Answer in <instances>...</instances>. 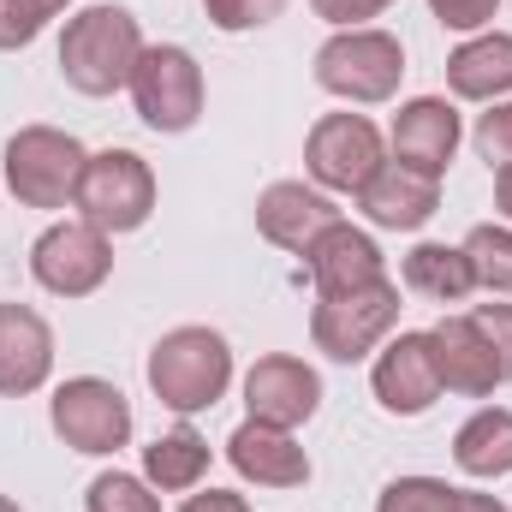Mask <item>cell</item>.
<instances>
[{
  "mask_svg": "<svg viewBox=\"0 0 512 512\" xmlns=\"http://www.w3.org/2000/svg\"><path fill=\"white\" fill-rule=\"evenodd\" d=\"M376 512H507L495 495H471V489H453L441 477H399L387 483Z\"/></svg>",
  "mask_w": 512,
  "mask_h": 512,
  "instance_id": "24",
  "label": "cell"
},
{
  "mask_svg": "<svg viewBox=\"0 0 512 512\" xmlns=\"http://www.w3.org/2000/svg\"><path fill=\"white\" fill-rule=\"evenodd\" d=\"M310 280H316V298H340V292H358V286H376L387 280L382 268V251H376V239L370 233H358L352 221H334L310 251Z\"/></svg>",
  "mask_w": 512,
  "mask_h": 512,
  "instance_id": "18",
  "label": "cell"
},
{
  "mask_svg": "<svg viewBox=\"0 0 512 512\" xmlns=\"http://www.w3.org/2000/svg\"><path fill=\"white\" fill-rule=\"evenodd\" d=\"M203 12H209V24L215 30H262L268 18H280L286 12V0H203Z\"/></svg>",
  "mask_w": 512,
  "mask_h": 512,
  "instance_id": "27",
  "label": "cell"
},
{
  "mask_svg": "<svg viewBox=\"0 0 512 512\" xmlns=\"http://www.w3.org/2000/svg\"><path fill=\"white\" fill-rule=\"evenodd\" d=\"M447 90L465 96V102H495L512 90V36L507 30H489V36H471L447 54Z\"/></svg>",
  "mask_w": 512,
  "mask_h": 512,
  "instance_id": "20",
  "label": "cell"
},
{
  "mask_svg": "<svg viewBox=\"0 0 512 512\" xmlns=\"http://www.w3.org/2000/svg\"><path fill=\"white\" fill-rule=\"evenodd\" d=\"M376 399L393 417H423L447 387H441V370H435V340L429 334H399L387 340V352L376 358Z\"/></svg>",
  "mask_w": 512,
  "mask_h": 512,
  "instance_id": "12",
  "label": "cell"
},
{
  "mask_svg": "<svg viewBox=\"0 0 512 512\" xmlns=\"http://www.w3.org/2000/svg\"><path fill=\"white\" fill-rule=\"evenodd\" d=\"M0 512H18V501H6V495H0Z\"/></svg>",
  "mask_w": 512,
  "mask_h": 512,
  "instance_id": "36",
  "label": "cell"
},
{
  "mask_svg": "<svg viewBox=\"0 0 512 512\" xmlns=\"http://www.w3.org/2000/svg\"><path fill=\"white\" fill-rule=\"evenodd\" d=\"M131 102L149 131H191L203 114V66L185 48L155 42L131 66Z\"/></svg>",
  "mask_w": 512,
  "mask_h": 512,
  "instance_id": "6",
  "label": "cell"
},
{
  "mask_svg": "<svg viewBox=\"0 0 512 512\" xmlns=\"http://www.w3.org/2000/svg\"><path fill=\"white\" fill-rule=\"evenodd\" d=\"M453 149H459V114H453V102H441V96H411V102L393 114V161H399V167L441 179L447 161H453Z\"/></svg>",
  "mask_w": 512,
  "mask_h": 512,
  "instance_id": "15",
  "label": "cell"
},
{
  "mask_svg": "<svg viewBox=\"0 0 512 512\" xmlns=\"http://www.w3.org/2000/svg\"><path fill=\"white\" fill-rule=\"evenodd\" d=\"M66 6H72V0H42V12H48V18H54V12H66Z\"/></svg>",
  "mask_w": 512,
  "mask_h": 512,
  "instance_id": "35",
  "label": "cell"
},
{
  "mask_svg": "<svg viewBox=\"0 0 512 512\" xmlns=\"http://www.w3.org/2000/svg\"><path fill=\"white\" fill-rule=\"evenodd\" d=\"M453 459H459L465 477H507L512 471V411L507 405H483L453 435Z\"/></svg>",
  "mask_w": 512,
  "mask_h": 512,
  "instance_id": "21",
  "label": "cell"
},
{
  "mask_svg": "<svg viewBox=\"0 0 512 512\" xmlns=\"http://www.w3.org/2000/svg\"><path fill=\"white\" fill-rule=\"evenodd\" d=\"M429 12H435L447 30H483V24L501 12V0H429Z\"/></svg>",
  "mask_w": 512,
  "mask_h": 512,
  "instance_id": "31",
  "label": "cell"
},
{
  "mask_svg": "<svg viewBox=\"0 0 512 512\" xmlns=\"http://www.w3.org/2000/svg\"><path fill=\"white\" fill-rule=\"evenodd\" d=\"M137 54H143V30L126 6H84L60 36V78L78 96H114L131 84Z\"/></svg>",
  "mask_w": 512,
  "mask_h": 512,
  "instance_id": "1",
  "label": "cell"
},
{
  "mask_svg": "<svg viewBox=\"0 0 512 512\" xmlns=\"http://www.w3.org/2000/svg\"><path fill=\"white\" fill-rule=\"evenodd\" d=\"M143 477H149L155 489H167V495L197 489V483L209 477V441H203L197 429H173V435L149 441V447H143Z\"/></svg>",
  "mask_w": 512,
  "mask_h": 512,
  "instance_id": "22",
  "label": "cell"
},
{
  "mask_svg": "<svg viewBox=\"0 0 512 512\" xmlns=\"http://www.w3.org/2000/svg\"><path fill=\"white\" fill-rule=\"evenodd\" d=\"M358 209L387 227V233H417L435 209H441V179H429V173H411V167H399V161H382V173L358 191Z\"/></svg>",
  "mask_w": 512,
  "mask_h": 512,
  "instance_id": "19",
  "label": "cell"
},
{
  "mask_svg": "<svg viewBox=\"0 0 512 512\" xmlns=\"http://www.w3.org/2000/svg\"><path fill=\"white\" fill-rule=\"evenodd\" d=\"M471 316H477V328L489 334V346L501 358V382H512V304H477Z\"/></svg>",
  "mask_w": 512,
  "mask_h": 512,
  "instance_id": "30",
  "label": "cell"
},
{
  "mask_svg": "<svg viewBox=\"0 0 512 512\" xmlns=\"http://www.w3.org/2000/svg\"><path fill=\"white\" fill-rule=\"evenodd\" d=\"M227 382H233V352L215 328H173L149 352V387L179 417L209 411L227 393Z\"/></svg>",
  "mask_w": 512,
  "mask_h": 512,
  "instance_id": "2",
  "label": "cell"
},
{
  "mask_svg": "<svg viewBox=\"0 0 512 512\" xmlns=\"http://www.w3.org/2000/svg\"><path fill=\"white\" fill-rule=\"evenodd\" d=\"M48 417H54V435H60L72 453H90V459L120 453V447L131 441L126 393H120L114 382H102V376H72V382H60L54 387Z\"/></svg>",
  "mask_w": 512,
  "mask_h": 512,
  "instance_id": "8",
  "label": "cell"
},
{
  "mask_svg": "<svg viewBox=\"0 0 512 512\" xmlns=\"http://www.w3.org/2000/svg\"><path fill=\"white\" fill-rule=\"evenodd\" d=\"M429 340H435V370H441L447 393L483 399V393L501 387V358H495L489 334L477 328V316H441L429 328Z\"/></svg>",
  "mask_w": 512,
  "mask_h": 512,
  "instance_id": "14",
  "label": "cell"
},
{
  "mask_svg": "<svg viewBox=\"0 0 512 512\" xmlns=\"http://www.w3.org/2000/svg\"><path fill=\"white\" fill-rule=\"evenodd\" d=\"M179 512H251V501L233 495V489H209V495H191Z\"/></svg>",
  "mask_w": 512,
  "mask_h": 512,
  "instance_id": "33",
  "label": "cell"
},
{
  "mask_svg": "<svg viewBox=\"0 0 512 512\" xmlns=\"http://www.w3.org/2000/svg\"><path fill=\"white\" fill-rule=\"evenodd\" d=\"M405 78V48L387 30H340L316 48V84L346 102H387Z\"/></svg>",
  "mask_w": 512,
  "mask_h": 512,
  "instance_id": "4",
  "label": "cell"
},
{
  "mask_svg": "<svg viewBox=\"0 0 512 512\" xmlns=\"http://www.w3.org/2000/svg\"><path fill=\"white\" fill-rule=\"evenodd\" d=\"M393 322H399V286L376 280V286H358V292H340V298H316L310 340L334 364H358L393 334Z\"/></svg>",
  "mask_w": 512,
  "mask_h": 512,
  "instance_id": "5",
  "label": "cell"
},
{
  "mask_svg": "<svg viewBox=\"0 0 512 512\" xmlns=\"http://www.w3.org/2000/svg\"><path fill=\"white\" fill-rule=\"evenodd\" d=\"M495 209H501V215L512 221V167L501 173V179H495Z\"/></svg>",
  "mask_w": 512,
  "mask_h": 512,
  "instance_id": "34",
  "label": "cell"
},
{
  "mask_svg": "<svg viewBox=\"0 0 512 512\" xmlns=\"http://www.w3.org/2000/svg\"><path fill=\"white\" fill-rule=\"evenodd\" d=\"M310 6H316V18H328L340 30H364V18H382L393 0H310Z\"/></svg>",
  "mask_w": 512,
  "mask_h": 512,
  "instance_id": "32",
  "label": "cell"
},
{
  "mask_svg": "<svg viewBox=\"0 0 512 512\" xmlns=\"http://www.w3.org/2000/svg\"><path fill=\"white\" fill-rule=\"evenodd\" d=\"M382 131L364 114H322L304 137V167L322 191H364L382 173Z\"/></svg>",
  "mask_w": 512,
  "mask_h": 512,
  "instance_id": "10",
  "label": "cell"
},
{
  "mask_svg": "<svg viewBox=\"0 0 512 512\" xmlns=\"http://www.w3.org/2000/svg\"><path fill=\"white\" fill-rule=\"evenodd\" d=\"M30 274L36 286H48L54 298H90L108 274H114V245L102 227L90 221H54L36 245H30Z\"/></svg>",
  "mask_w": 512,
  "mask_h": 512,
  "instance_id": "9",
  "label": "cell"
},
{
  "mask_svg": "<svg viewBox=\"0 0 512 512\" xmlns=\"http://www.w3.org/2000/svg\"><path fill=\"white\" fill-rule=\"evenodd\" d=\"M227 459L256 489H304L310 483V453L292 441V429H274V423H256V417L233 429Z\"/></svg>",
  "mask_w": 512,
  "mask_h": 512,
  "instance_id": "16",
  "label": "cell"
},
{
  "mask_svg": "<svg viewBox=\"0 0 512 512\" xmlns=\"http://www.w3.org/2000/svg\"><path fill=\"white\" fill-rule=\"evenodd\" d=\"M459 251L483 292H512V227H471V239Z\"/></svg>",
  "mask_w": 512,
  "mask_h": 512,
  "instance_id": "25",
  "label": "cell"
},
{
  "mask_svg": "<svg viewBox=\"0 0 512 512\" xmlns=\"http://www.w3.org/2000/svg\"><path fill=\"white\" fill-rule=\"evenodd\" d=\"M340 221V209H334V197H322V191H310L304 179H274L262 197H256V233L268 239V245H280V251H310L328 227Z\"/></svg>",
  "mask_w": 512,
  "mask_h": 512,
  "instance_id": "13",
  "label": "cell"
},
{
  "mask_svg": "<svg viewBox=\"0 0 512 512\" xmlns=\"http://www.w3.org/2000/svg\"><path fill=\"white\" fill-rule=\"evenodd\" d=\"M245 405H251L256 423H274V429H298L316 417L322 405V376L304 364V358H256L251 376H245Z\"/></svg>",
  "mask_w": 512,
  "mask_h": 512,
  "instance_id": "11",
  "label": "cell"
},
{
  "mask_svg": "<svg viewBox=\"0 0 512 512\" xmlns=\"http://www.w3.org/2000/svg\"><path fill=\"white\" fill-rule=\"evenodd\" d=\"M84 507H90V512H161V501L149 495V483H143V477H126V471H102V477L90 483Z\"/></svg>",
  "mask_w": 512,
  "mask_h": 512,
  "instance_id": "26",
  "label": "cell"
},
{
  "mask_svg": "<svg viewBox=\"0 0 512 512\" xmlns=\"http://www.w3.org/2000/svg\"><path fill=\"white\" fill-rule=\"evenodd\" d=\"M42 24H48L42 0H0V54L30 48V42L42 36Z\"/></svg>",
  "mask_w": 512,
  "mask_h": 512,
  "instance_id": "28",
  "label": "cell"
},
{
  "mask_svg": "<svg viewBox=\"0 0 512 512\" xmlns=\"http://www.w3.org/2000/svg\"><path fill=\"white\" fill-rule=\"evenodd\" d=\"M84 143L72 131L54 126H24L6 143V191L24 209H66L78 203V179H84Z\"/></svg>",
  "mask_w": 512,
  "mask_h": 512,
  "instance_id": "3",
  "label": "cell"
},
{
  "mask_svg": "<svg viewBox=\"0 0 512 512\" xmlns=\"http://www.w3.org/2000/svg\"><path fill=\"white\" fill-rule=\"evenodd\" d=\"M477 155L489 161V167H512V102H495L483 120H477Z\"/></svg>",
  "mask_w": 512,
  "mask_h": 512,
  "instance_id": "29",
  "label": "cell"
},
{
  "mask_svg": "<svg viewBox=\"0 0 512 512\" xmlns=\"http://www.w3.org/2000/svg\"><path fill=\"white\" fill-rule=\"evenodd\" d=\"M405 286L423 292V298H435V304H459L465 292H477L471 262H465L459 245H417V251L405 256Z\"/></svg>",
  "mask_w": 512,
  "mask_h": 512,
  "instance_id": "23",
  "label": "cell"
},
{
  "mask_svg": "<svg viewBox=\"0 0 512 512\" xmlns=\"http://www.w3.org/2000/svg\"><path fill=\"white\" fill-rule=\"evenodd\" d=\"M78 209L90 227L102 233H137L155 209V173L143 155L131 149H102L84 161V179H78Z\"/></svg>",
  "mask_w": 512,
  "mask_h": 512,
  "instance_id": "7",
  "label": "cell"
},
{
  "mask_svg": "<svg viewBox=\"0 0 512 512\" xmlns=\"http://www.w3.org/2000/svg\"><path fill=\"white\" fill-rule=\"evenodd\" d=\"M54 370V328L30 304H0V393L24 399Z\"/></svg>",
  "mask_w": 512,
  "mask_h": 512,
  "instance_id": "17",
  "label": "cell"
}]
</instances>
